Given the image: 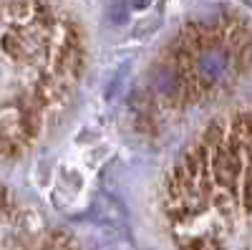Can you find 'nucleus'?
Wrapping results in <instances>:
<instances>
[{
	"mask_svg": "<svg viewBox=\"0 0 252 250\" xmlns=\"http://www.w3.org/2000/svg\"><path fill=\"white\" fill-rule=\"evenodd\" d=\"M179 51L166 56L146 73L149 96L169 104H192L204 94L222 89L240 76L247 61V40L235 31L217 26H199L187 31L174 43Z\"/></svg>",
	"mask_w": 252,
	"mask_h": 250,
	"instance_id": "f257e3e1",
	"label": "nucleus"
},
{
	"mask_svg": "<svg viewBox=\"0 0 252 250\" xmlns=\"http://www.w3.org/2000/svg\"><path fill=\"white\" fill-rule=\"evenodd\" d=\"M129 3H131L134 10H139V8H146V3H149V0H129Z\"/></svg>",
	"mask_w": 252,
	"mask_h": 250,
	"instance_id": "f03ea898",
	"label": "nucleus"
}]
</instances>
